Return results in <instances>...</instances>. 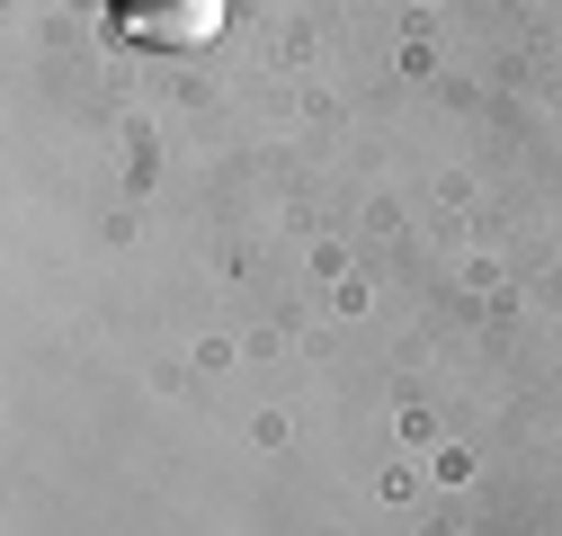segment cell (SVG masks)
I'll use <instances>...</instances> for the list:
<instances>
[{"label": "cell", "instance_id": "6da1fadb", "mask_svg": "<svg viewBox=\"0 0 562 536\" xmlns=\"http://www.w3.org/2000/svg\"><path fill=\"white\" fill-rule=\"evenodd\" d=\"M116 27H125L134 45L196 54L205 36H224V0H116Z\"/></svg>", "mask_w": 562, "mask_h": 536}]
</instances>
